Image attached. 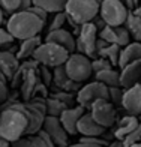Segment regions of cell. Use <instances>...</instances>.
I'll return each instance as SVG.
<instances>
[{"label":"cell","mask_w":141,"mask_h":147,"mask_svg":"<svg viewBox=\"0 0 141 147\" xmlns=\"http://www.w3.org/2000/svg\"><path fill=\"white\" fill-rule=\"evenodd\" d=\"M68 147H104V146L96 144V143H93V141H89V140H86V138H81V140H80V143L71 144Z\"/></svg>","instance_id":"ab89813d"},{"label":"cell","mask_w":141,"mask_h":147,"mask_svg":"<svg viewBox=\"0 0 141 147\" xmlns=\"http://www.w3.org/2000/svg\"><path fill=\"white\" fill-rule=\"evenodd\" d=\"M53 96L57 98L60 102H63L66 107H72V102H74V101H77V98H75V99L72 98V96H74V93L66 92V90H62V92H59V93H54Z\"/></svg>","instance_id":"d590c367"},{"label":"cell","mask_w":141,"mask_h":147,"mask_svg":"<svg viewBox=\"0 0 141 147\" xmlns=\"http://www.w3.org/2000/svg\"><path fill=\"white\" fill-rule=\"evenodd\" d=\"M107 147H125V146H123V143L120 141V140H116L114 143H110Z\"/></svg>","instance_id":"f6af8a7d"},{"label":"cell","mask_w":141,"mask_h":147,"mask_svg":"<svg viewBox=\"0 0 141 147\" xmlns=\"http://www.w3.org/2000/svg\"><path fill=\"white\" fill-rule=\"evenodd\" d=\"M42 39L39 38L38 35L36 36H32V38H27V39H23L21 41V45L18 47V51H17V57L20 60H26V59H30L33 56V53L36 51V48L41 45Z\"/></svg>","instance_id":"7402d4cb"},{"label":"cell","mask_w":141,"mask_h":147,"mask_svg":"<svg viewBox=\"0 0 141 147\" xmlns=\"http://www.w3.org/2000/svg\"><path fill=\"white\" fill-rule=\"evenodd\" d=\"M69 80L68 74H66V69H65V65H60V66H56L54 71H53V83H54L59 89H62V86Z\"/></svg>","instance_id":"f546056e"},{"label":"cell","mask_w":141,"mask_h":147,"mask_svg":"<svg viewBox=\"0 0 141 147\" xmlns=\"http://www.w3.org/2000/svg\"><path fill=\"white\" fill-rule=\"evenodd\" d=\"M39 68L35 69H30L29 72H26V75L23 77V81H21V95L26 101L33 96V92L38 87V84L41 83V77H39Z\"/></svg>","instance_id":"d6986e66"},{"label":"cell","mask_w":141,"mask_h":147,"mask_svg":"<svg viewBox=\"0 0 141 147\" xmlns=\"http://www.w3.org/2000/svg\"><path fill=\"white\" fill-rule=\"evenodd\" d=\"M89 113L96 122L104 128H111L117 120L116 108L110 99H98L89 107Z\"/></svg>","instance_id":"ba28073f"},{"label":"cell","mask_w":141,"mask_h":147,"mask_svg":"<svg viewBox=\"0 0 141 147\" xmlns=\"http://www.w3.org/2000/svg\"><path fill=\"white\" fill-rule=\"evenodd\" d=\"M29 126V116L24 104L12 102L0 108V134L9 141L26 135Z\"/></svg>","instance_id":"6da1fadb"},{"label":"cell","mask_w":141,"mask_h":147,"mask_svg":"<svg viewBox=\"0 0 141 147\" xmlns=\"http://www.w3.org/2000/svg\"><path fill=\"white\" fill-rule=\"evenodd\" d=\"M141 59V42H129L128 45L122 47L119 56V68H123L125 65L135 62V60Z\"/></svg>","instance_id":"44dd1931"},{"label":"cell","mask_w":141,"mask_h":147,"mask_svg":"<svg viewBox=\"0 0 141 147\" xmlns=\"http://www.w3.org/2000/svg\"><path fill=\"white\" fill-rule=\"evenodd\" d=\"M45 104H47V114H48V116H56V117H59L65 108H68V107H66L63 102H60L59 99L54 98V96L47 98Z\"/></svg>","instance_id":"f1b7e54d"},{"label":"cell","mask_w":141,"mask_h":147,"mask_svg":"<svg viewBox=\"0 0 141 147\" xmlns=\"http://www.w3.org/2000/svg\"><path fill=\"white\" fill-rule=\"evenodd\" d=\"M11 147H32V141H30V138L21 137V138L15 140V141H12Z\"/></svg>","instance_id":"60d3db41"},{"label":"cell","mask_w":141,"mask_h":147,"mask_svg":"<svg viewBox=\"0 0 141 147\" xmlns=\"http://www.w3.org/2000/svg\"><path fill=\"white\" fill-rule=\"evenodd\" d=\"M66 24V12L62 11V12H56L54 18H53V23L50 26V30H56V29H62L63 26ZM48 30V32H50Z\"/></svg>","instance_id":"e575fe53"},{"label":"cell","mask_w":141,"mask_h":147,"mask_svg":"<svg viewBox=\"0 0 141 147\" xmlns=\"http://www.w3.org/2000/svg\"><path fill=\"white\" fill-rule=\"evenodd\" d=\"M3 20H5V11L2 9V6H0V26H2Z\"/></svg>","instance_id":"bcb514c9"},{"label":"cell","mask_w":141,"mask_h":147,"mask_svg":"<svg viewBox=\"0 0 141 147\" xmlns=\"http://www.w3.org/2000/svg\"><path fill=\"white\" fill-rule=\"evenodd\" d=\"M65 69L71 80L83 83L89 80L93 74L92 59L83 53H71L68 60L65 62Z\"/></svg>","instance_id":"5b68a950"},{"label":"cell","mask_w":141,"mask_h":147,"mask_svg":"<svg viewBox=\"0 0 141 147\" xmlns=\"http://www.w3.org/2000/svg\"><path fill=\"white\" fill-rule=\"evenodd\" d=\"M98 2H99V3H101V2H102V0H98Z\"/></svg>","instance_id":"f907efd6"},{"label":"cell","mask_w":141,"mask_h":147,"mask_svg":"<svg viewBox=\"0 0 141 147\" xmlns=\"http://www.w3.org/2000/svg\"><path fill=\"white\" fill-rule=\"evenodd\" d=\"M134 12H135V15H138L140 18H141V6H138V8H135V9H132Z\"/></svg>","instance_id":"7dc6e473"},{"label":"cell","mask_w":141,"mask_h":147,"mask_svg":"<svg viewBox=\"0 0 141 147\" xmlns=\"http://www.w3.org/2000/svg\"><path fill=\"white\" fill-rule=\"evenodd\" d=\"M42 129L48 134V135L53 138L59 147H68V138H69V134L66 132L65 126L62 125L60 119L56 117V116H45V120H44V126Z\"/></svg>","instance_id":"30bf717a"},{"label":"cell","mask_w":141,"mask_h":147,"mask_svg":"<svg viewBox=\"0 0 141 147\" xmlns=\"http://www.w3.org/2000/svg\"><path fill=\"white\" fill-rule=\"evenodd\" d=\"M140 120H138V116H134V114H128L125 117H122L119 120V123L116 126V129L113 132V137L116 140H122L128 135V134H131L134 129L138 126Z\"/></svg>","instance_id":"ffe728a7"},{"label":"cell","mask_w":141,"mask_h":147,"mask_svg":"<svg viewBox=\"0 0 141 147\" xmlns=\"http://www.w3.org/2000/svg\"><path fill=\"white\" fill-rule=\"evenodd\" d=\"M125 27L129 30L131 38H134V41L141 42V18L138 15H135L134 11H129V14H128Z\"/></svg>","instance_id":"603a6c76"},{"label":"cell","mask_w":141,"mask_h":147,"mask_svg":"<svg viewBox=\"0 0 141 147\" xmlns=\"http://www.w3.org/2000/svg\"><path fill=\"white\" fill-rule=\"evenodd\" d=\"M99 38L108 44H116L119 47H125L131 42V33L123 26H108L107 24L104 29L99 30Z\"/></svg>","instance_id":"8fae6325"},{"label":"cell","mask_w":141,"mask_h":147,"mask_svg":"<svg viewBox=\"0 0 141 147\" xmlns=\"http://www.w3.org/2000/svg\"><path fill=\"white\" fill-rule=\"evenodd\" d=\"M122 107L128 114H134L138 116L141 113V84L137 83L126 87L123 90V96H122Z\"/></svg>","instance_id":"7c38bea8"},{"label":"cell","mask_w":141,"mask_h":147,"mask_svg":"<svg viewBox=\"0 0 141 147\" xmlns=\"http://www.w3.org/2000/svg\"><path fill=\"white\" fill-rule=\"evenodd\" d=\"M65 12L78 24L89 23L93 21L96 15H99V2L98 0H66Z\"/></svg>","instance_id":"277c9868"},{"label":"cell","mask_w":141,"mask_h":147,"mask_svg":"<svg viewBox=\"0 0 141 147\" xmlns=\"http://www.w3.org/2000/svg\"><path fill=\"white\" fill-rule=\"evenodd\" d=\"M129 147H141V141H140V143H135V144H132V146H129Z\"/></svg>","instance_id":"c3c4849f"},{"label":"cell","mask_w":141,"mask_h":147,"mask_svg":"<svg viewBox=\"0 0 141 147\" xmlns=\"http://www.w3.org/2000/svg\"><path fill=\"white\" fill-rule=\"evenodd\" d=\"M45 41L54 42L57 45H62L63 48H66L69 53L75 51V35L72 32H68L66 29H56V30H50L47 33Z\"/></svg>","instance_id":"2e32d148"},{"label":"cell","mask_w":141,"mask_h":147,"mask_svg":"<svg viewBox=\"0 0 141 147\" xmlns=\"http://www.w3.org/2000/svg\"><path fill=\"white\" fill-rule=\"evenodd\" d=\"M44 24H45L44 20L35 15L27 8L24 11L9 15L8 21H6V29L11 32V35L15 39L23 41V39L39 35L41 30L44 29Z\"/></svg>","instance_id":"7a4b0ae2"},{"label":"cell","mask_w":141,"mask_h":147,"mask_svg":"<svg viewBox=\"0 0 141 147\" xmlns=\"http://www.w3.org/2000/svg\"><path fill=\"white\" fill-rule=\"evenodd\" d=\"M24 107L27 110V116H29V126H27V131H26V135H35V134H38L42 129L47 114H44L42 111L35 108L30 102H26Z\"/></svg>","instance_id":"ac0fdd59"},{"label":"cell","mask_w":141,"mask_h":147,"mask_svg":"<svg viewBox=\"0 0 141 147\" xmlns=\"http://www.w3.org/2000/svg\"><path fill=\"white\" fill-rule=\"evenodd\" d=\"M141 80V59L125 65L120 68V86L122 87H131V86L140 83Z\"/></svg>","instance_id":"9a60e30c"},{"label":"cell","mask_w":141,"mask_h":147,"mask_svg":"<svg viewBox=\"0 0 141 147\" xmlns=\"http://www.w3.org/2000/svg\"><path fill=\"white\" fill-rule=\"evenodd\" d=\"M108 68H114L110 60H107V59L101 57V56H96V57L92 59V69H93V72H95V74L99 72V71L108 69Z\"/></svg>","instance_id":"1f68e13d"},{"label":"cell","mask_w":141,"mask_h":147,"mask_svg":"<svg viewBox=\"0 0 141 147\" xmlns=\"http://www.w3.org/2000/svg\"><path fill=\"white\" fill-rule=\"evenodd\" d=\"M39 71V77H41V83H44L45 86H48L50 83H53V72H50L48 66H42L38 69Z\"/></svg>","instance_id":"8d00e7d4"},{"label":"cell","mask_w":141,"mask_h":147,"mask_svg":"<svg viewBox=\"0 0 141 147\" xmlns=\"http://www.w3.org/2000/svg\"><path fill=\"white\" fill-rule=\"evenodd\" d=\"M120 87H122V86H113V87H108V99L113 104H120L122 102L123 90Z\"/></svg>","instance_id":"836d02e7"},{"label":"cell","mask_w":141,"mask_h":147,"mask_svg":"<svg viewBox=\"0 0 141 147\" xmlns=\"http://www.w3.org/2000/svg\"><path fill=\"white\" fill-rule=\"evenodd\" d=\"M129 9L122 0H102L99 3V15L108 26H123Z\"/></svg>","instance_id":"52a82bcc"},{"label":"cell","mask_w":141,"mask_h":147,"mask_svg":"<svg viewBox=\"0 0 141 147\" xmlns=\"http://www.w3.org/2000/svg\"><path fill=\"white\" fill-rule=\"evenodd\" d=\"M20 66V59L9 50H0V74L11 80Z\"/></svg>","instance_id":"e0dca14e"},{"label":"cell","mask_w":141,"mask_h":147,"mask_svg":"<svg viewBox=\"0 0 141 147\" xmlns=\"http://www.w3.org/2000/svg\"><path fill=\"white\" fill-rule=\"evenodd\" d=\"M0 147H11V141L6 140L2 134H0Z\"/></svg>","instance_id":"ee69618b"},{"label":"cell","mask_w":141,"mask_h":147,"mask_svg":"<svg viewBox=\"0 0 141 147\" xmlns=\"http://www.w3.org/2000/svg\"><path fill=\"white\" fill-rule=\"evenodd\" d=\"M77 132L81 134L83 137H101L105 134V128L101 126L95 119L92 117L90 113H86L80 117L77 125Z\"/></svg>","instance_id":"5bb4252c"},{"label":"cell","mask_w":141,"mask_h":147,"mask_svg":"<svg viewBox=\"0 0 141 147\" xmlns=\"http://www.w3.org/2000/svg\"><path fill=\"white\" fill-rule=\"evenodd\" d=\"M138 120H140V122H141V113H140V114H138Z\"/></svg>","instance_id":"681fc988"},{"label":"cell","mask_w":141,"mask_h":147,"mask_svg":"<svg viewBox=\"0 0 141 147\" xmlns=\"http://www.w3.org/2000/svg\"><path fill=\"white\" fill-rule=\"evenodd\" d=\"M135 3H138V0H135Z\"/></svg>","instance_id":"816d5d0a"},{"label":"cell","mask_w":141,"mask_h":147,"mask_svg":"<svg viewBox=\"0 0 141 147\" xmlns=\"http://www.w3.org/2000/svg\"><path fill=\"white\" fill-rule=\"evenodd\" d=\"M6 101H8V86H6V81L0 80V104Z\"/></svg>","instance_id":"b9f144b4"},{"label":"cell","mask_w":141,"mask_h":147,"mask_svg":"<svg viewBox=\"0 0 141 147\" xmlns=\"http://www.w3.org/2000/svg\"><path fill=\"white\" fill-rule=\"evenodd\" d=\"M120 50L122 47H119L116 44H108L104 48H101L98 51V56L104 57L107 60H110L113 66H119V56H120Z\"/></svg>","instance_id":"4316f807"},{"label":"cell","mask_w":141,"mask_h":147,"mask_svg":"<svg viewBox=\"0 0 141 147\" xmlns=\"http://www.w3.org/2000/svg\"><path fill=\"white\" fill-rule=\"evenodd\" d=\"M32 5L39 6L47 12H62L65 11L66 0H32Z\"/></svg>","instance_id":"83f0119b"},{"label":"cell","mask_w":141,"mask_h":147,"mask_svg":"<svg viewBox=\"0 0 141 147\" xmlns=\"http://www.w3.org/2000/svg\"><path fill=\"white\" fill-rule=\"evenodd\" d=\"M96 80L104 83L107 87H113V86H120V72L114 68H108L104 71L96 72Z\"/></svg>","instance_id":"cb8c5ba5"},{"label":"cell","mask_w":141,"mask_h":147,"mask_svg":"<svg viewBox=\"0 0 141 147\" xmlns=\"http://www.w3.org/2000/svg\"><path fill=\"white\" fill-rule=\"evenodd\" d=\"M35 68H39V63H38L33 57H32V60H27V59L23 60V65H20V66H18L17 72L14 74V77L11 78L12 86H18V84H21L23 77L26 75V72H29L30 69H35Z\"/></svg>","instance_id":"484cf974"},{"label":"cell","mask_w":141,"mask_h":147,"mask_svg":"<svg viewBox=\"0 0 141 147\" xmlns=\"http://www.w3.org/2000/svg\"><path fill=\"white\" fill-rule=\"evenodd\" d=\"M0 6L5 11V14L12 15L32 6V0H0Z\"/></svg>","instance_id":"d4e9b609"},{"label":"cell","mask_w":141,"mask_h":147,"mask_svg":"<svg viewBox=\"0 0 141 147\" xmlns=\"http://www.w3.org/2000/svg\"><path fill=\"white\" fill-rule=\"evenodd\" d=\"M122 2L126 5V8L129 9V11H132L134 8H135V5H137V3H135V0H122Z\"/></svg>","instance_id":"7bdbcfd3"},{"label":"cell","mask_w":141,"mask_h":147,"mask_svg":"<svg viewBox=\"0 0 141 147\" xmlns=\"http://www.w3.org/2000/svg\"><path fill=\"white\" fill-rule=\"evenodd\" d=\"M30 141H32V147H47L45 140L39 135V134H35V135H30Z\"/></svg>","instance_id":"74e56055"},{"label":"cell","mask_w":141,"mask_h":147,"mask_svg":"<svg viewBox=\"0 0 141 147\" xmlns=\"http://www.w3.org/2000/svg\"><path fill=\"white\" fill-rule=\"evenodd\" d=\"M98 99H108V87L98 80L81 86V89L77 92V104L81 105L83 108H89Z\"/></svg>","instance_id":"9c48e42d"},{"label":"cell","mask_w":141,"mask_h":147,"mask_svg":"<svg viewBox=\"0 0 141 147\" xmlns=\"http://www.w3.org/2000/svg\"><path fill=\"white\" fill-rule=\"evenodd\" d=\"M99 38V30L95 26L93 21L83 23L80 32L75 38V50L77 53H83V54L89 56L90 59L96 57V41Z\"/></svg>","instance_id":"8992f818"},{"label":"cell","mask_w":141,"mask_h":147,"mask_svg":"<svg viewBox=\"0 0 141 147\" xmlns=\"http://www.w3.org/2000/svg\"><path fill=\"white\" fill-rule=\"evenodd\" d=\"M84 110L81 105H77V107H68V108H65L62 111V114L59 116L60 122L62 125L65 126L66 132L69 134V135H75L77 132V125H78V120L84 114Z\"/></svg>","instance_id":"4fadbf2b"},{"label":"cell","mask_w":141,"mask_h":147,"mask_svg":"<svg viewBox=\"0 0 141 147\" xmlns=\"http://www.w3.org/2000/svg\"><path fill=\"white\" fill-rule=\"evenodd\" d=\"M69 54L71 53L66 48H63L62 45H57L54 42L45 41V42H41V45L36 48V51L33 53L32 57L42 66L56 68V66L65 65V62L68 60Z\"/></svg>","instance_id":"3957f363"},{"label":"cell","mask_w":141,"mask_h":147,"mask_svg":"<svg viewBox=\"0 0 141 147\" xmlns=\"http://www.w3.org/2000/svg\"><path fill=\"white\" fill-rule=\"evenodd\" d=\"M29 11H32L35 15H38L39 18H42L44 21H47V17H48V12H47L45 9H42V8H39V6H35V5H32V6H29Z\"/></svg>","instance_id":"f35d334b"},{"label":"cell","mask_w":141,"mask_h":147,"mask_svg":"<svg viewBox=\"0 0 141 147\" xmlns=\"http://www.w3.org/2000/svg\"><path fill=\"white\" fill-rule=\"evenodd\" d=\"M14 41H15V38L11 35V32L0 26V50H6V47L12 45Z\"/></svg>","instance_id":"d6a6232c"},{"label":"cell","mask_w":141,"mask_h":147,"mask_svg":"<svg viewBox=\"0 0 141 147\" xmlns=\"http://www.w3.org/2000/svg\"><path fill=\"white\" fill-rule=\"evenodd\" d=\"M140 141H141V122L138 123V126L131 134H128V135L122 140L125 147H129V146L135 144V143H140Z\"/></svg>","instance_id":"4dcf8cb0"}]
</instances>
